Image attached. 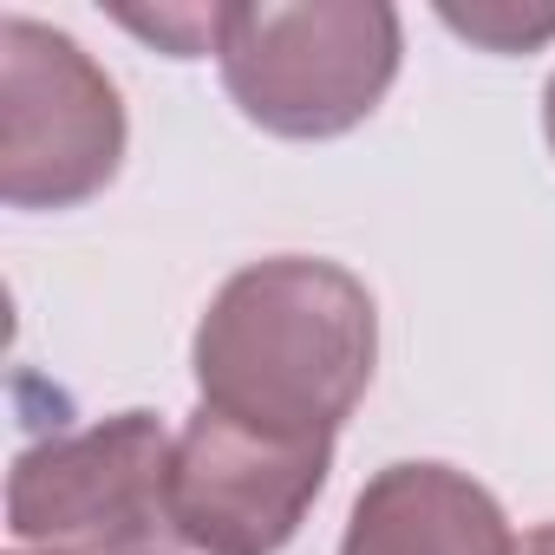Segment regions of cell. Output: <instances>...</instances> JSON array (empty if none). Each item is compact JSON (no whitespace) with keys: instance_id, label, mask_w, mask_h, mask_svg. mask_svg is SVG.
Masks as SVG:
<instances>
[{"instance_id":"1","label":"cell","mask_w":555,"mask_h":555,"mask_svg":"<svg viewBox=\"0 0 555 555\" xmlns=\"http://www.w3.org/2000/svg\"><path fill=\"white\" fill-rule=\"evenodd\" d=\"M379 366V308L327 255H268L209 295L190 373L196 405L274 438L334 444Z\"/></svg>"},{"instance_id":"2","label":"cell","mask_w":555,"mask_h":555,"mask_svg":"<svg viewBox=\"0 0 555 555\" xmlns=\"http://www.w3.org/2000/svg\"><path fill=\"white\" fill-rule=\"evenodd\" d=\"M399 60L405 27L386 0H242L216 47L229 105L288 144H327L366 125Z\"/></svg>"},{"instance_id":"3","label":"cell","mask_w":555,"mask_h":555,"mask_svg":"<svg viewBox=\"0 0 555 555\" xmlns=\"http://www.w3.org/2000/svg\"><path fill=\"white\" fill-rule=\"evenodd\" d=\"M118 79L60 27L0 21V196L8 209H79L125 164Z\"/></svg>"},{"instance_id":"4","label":"cell","mask_w":555,"mask_h":555,"mask_svg":"<svg viewBox=\"0 0 555 555\" xmlns=\"http://www.w3.org/2000/svg\"><path fill=\"white\" fill-rule=\"evenodd\" d=\"M170 451L157 412H112L27 444L8 470L14 548L131 555L170 542Z\"/></svg>"},{"instance_id":"5","label":"cell","mask_w":555,"mask_h":555,"mask_svg":"<svg viewBox=\"0 0 555 555\" xmlns=\"http://www.w3.org/2000/svg\"><path fill=\"white\" fill-rule=\"evenodd\" d=\"M334 444L274 438L196 405L170 451V535L203 555H282L321 503Z\"/></svg>"},{"instance_id":"6","label":"cell","mask_w":555,"mask_h":555,"mask_svg":"<svg viewBox=\"0 0 555 555\" xmlns=\"http://www.w3.org/2000/svg\"><path fill=\"white\" fill-rule=\"evenodd\" d=\"M516 542L503 503L438 457L373 470L340 529V555H516Z\"/></svg>"},{"instance_id":"7","label":"cell","mask_w":555,"mask_h":555,"mask_svg":"<svg viewBox=\"0 0 555 555\" xmlns=\"http://www.w3.org/2000/svg\"><path fill=\"white\" fill-rule=\"evenodd\" d=\"M438 21L451 34H464L470 47L483 53H535L555 40V8H516V0H470V8H457V0H444Z\"/></svg>"},{"instance_id":"8","label":"cell","mask_w":555,"mask_h":555,"mask_svg":"<svg viewBox=\"0 0 555 555\" xmlns=\"http://www.w3.org/2000/svg\"><path fill=\"white\" fill-rule=\"evenodd\" d=\"M118 27H131L138 40L164 47L170 60H203L222 47V27H229V8H112Z\"/></svg>"},{"instance_id":"9","label":"cell","mask_w":555,"mask_h":555,"mask_svg":"<svg viewBox=\"0 0 555 555\" xmlns=\"http://www.w3.org/2000/svg\"><path fill=\"white\" fill-rule=\"evenodd\" d=\"M516 555H555V522H535V529L516 542Z\"/></svg>"},{"instance_id":"10","label":"cell","mask_w":555,"mask_h":555,"mask_svg":"<svg viewBox=\"0 0 555 555\" xmlns=\"http://www.w3.org/2000/svg\"><path fill=\"white\" fill-rule=\"evenodd\" d=\"M542 138H548V151H555V73H548V86H542Z\"/></svg>"},{"instance_id":"11","label":"cell","mask_w":555,"mask_h":555,"mask_svg":"<svg viewBox=\"0 0 555 555\" xmlns=\"http://www.w3.org/2000/svg\"><path fill=\"white\" fill-rule=\"evenodd\" d=\"M131 555H203V548H190V542L170 535V542H151V548H131Z\"/></svg>"},{"instance_id":"12","label":"cell","mask_w":555,"mask_h":555,"mask_svg":"<svg viewBox=\"0 0 555 555\" xmlns=\"http://www.w3.org/2000/svg\"><path fill=\"white\" fill-rule=\"evenodd\" d=\"M8 555H60V548H8Z\"/></svg>"}]
</instances>
